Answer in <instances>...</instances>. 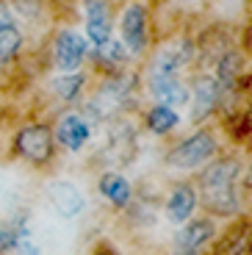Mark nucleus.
I'll return each mask as SVG.
<instances>
[{"label": "nucleus", "mask_w": 252, "mask_h": 255, "mask_svg": "<svg viewBox=\"0 0 252 255\" xmlns=\"http://www.w3.org/2000/svg\"><path fill=\"white\" fill-rule=\"evenodd\" d=\"M241 164L236 158H225L214 164L202 175V200L216 214H233L239 211V197H236V180H239Z\"/></svg>", "instance_id": "obj_1"}, {"label": "nucleus", "mask_w": 252, "mask_h": 255, "mask_svg": "<svg viewBox=\"0 0 252 255\" xmlns=\"http://www.w3.org/2000/svg\"><path fill=\"white\" fill-rule=\"evenodd\" d=\"M214 150H216L214 136L205 133V130H200V133L189 136L183 144L175 147V153L169 155V164L180 166V169H194V166H200L205 158H211Z\"/></svg>", "instance_id": "obj_2"}, {"label": "nucleus", "mask_w": 252, "mask_h": 255, "mask_svg": "<svg viewBox=\"0 0 252 255\" xmlns=\"http://www.w3.org/2000/svg\"><path fill=\"white\" fill-rule=\"evenodd\" d=\"M214 239V222L211 219H197L189 222L177 233L175 244H172V255H200L202 247Z\"/></svg>", "instance_id": "obj_3"}, {"label": "nucleus", "mask_w": 252, "mask_h": 255, "mask_svg": "<svg viewBox=\"0 0 252 255\" xmlns=\"http://www.w3.org/2000/svg\"><path fill=\"white\" fill-rule=\"evenodd\" d=\"M47 200H50V205L56 208L58 217L64 219H75L83 211V205H86L78 186H72L70 180H56V183L47 186Z\"/></svg>", "instance_id": "obj_4"}, {"label": "nucleus", "mask_w": 252, "mask_h": 255, "mask_svg": "<svg viewBox=\"0 0 252 255\" xmlns=\"http://www.w3.org/2000/svg\"><path fill=\"white\" fill-rule=\"evenodd\" d=\"M17 150L31 161H47L53 153V139L50 130L42 125H28L17 136Z\"/></svg>", "instance_id": "obj_5"}, {"label": "nucleus", "mask_w": 252, "mask_h": 255, "mask_svg": "<svg viewBox=\"0 0 252 255\" xmlns=\"http://www.w3.org/2000/svg\"><path fill=\"white\" fill-rule=\"evenodd\" d=\"M150 92L155 100H161V106H186L189 100V89L180 81V75H150Z\"/></svg>", "instance_id": "obj_6"}, {"label": "nucleus", "mask_w": 252, "mask_h": 255, "mask_svg": "<svg viewBox=\"0 0 252 255\" xmlns=\"http://www.w3.org/2000/svg\"><path fill=\"white\" fill-rule=\"evenodd\" d=\"M122 39L130 53H141L147 45V17L141 6H127L122 17Z\"/></svg>", "instance_id": "obj_7"}, {"label": "nucleus", "mask_w": 252, "mask_h": 255, "mask_svg": "<svg viewBox=\"0 0 252 255\" xmlns=\"http://www.w3.org/2000/svg\"><path fill=\"white\" fill-rule=\"evenodd\" d=\"M86 33L95 45H103L111 39V14L103 0H89L86 3Z\"/></svg>", "instance_id": "obj_8"}, {"label": "nucleus", "mask_w": 252, "mask_h": 255, "mask_svg": "<svg viewBox=\"0 0 252 255\" xmlns=\"http://www.w3.org/2000/svg\"><path fill=\"white\" fill-rule=\"evenodd\" d=\"M56 136H58V141H61L67 150H81V147L89 141L92 130H89V122L83 120V117L70 114V117H64V120L58 122Z\"/></svg>", "instance_id": "obj_9"}, {"label": "nucleus", "mask_w": 252, "mask_h": 255, "mask_svg": "<svg viewBox=\"0 0 252 255\" xmlns=\"http://www.w3.org/2000/svg\"><path fill=\"white\" fill-rule=\"evenodd\" d=\"M86 56V42L78 33H61L56 42V64L61 70H78Z\"/></svg>", "instance_id": "obj_10"}, {"label": "nucleus", "mask_w": 252, "mask_h": 255, "mask_svg": "<svg viewBox=\"0 0 252 255\" xmlns=\"http://www.w3.org/2000/svg\"><path fill=\"white\" fill-rule=\"evenodd\" d=\"M216 100H219V83L214 78H200L194 86V109H191V117L194 120H202L214 111Z\"/></svg>", "instance_id": "obj_11"}, {"label": "nucleus", "mask_w": 252, "mask_h": 255, "mask_svg": "<svg viewBox=\"0 0 252 255\" xmlns=\"http://www.w3.org/2000/svg\"><path fill=\"white\" fill-rule=\"evenodd\" d=\"M194 189L191 186H177V189H172L169 194V203H166V217H169V222H186V219L191 217V211H194Z\"/></svg>", "instance_id": "obj_12"}, {"label": "nucleus", "mask_w": 252, "mask_h": 255, "mask_svg": "<svg viewBox=\"0 0 252 255\" xmlns=\"http://www.w3.org/2000/svg\"><path fill=\"white\" fill-rule=\"evenodd\" d=\"M186 61H189V45L177 42V45H169L155 58L152 72H155V75H177V70H180Z\"/></svg>", "instance_id": "obj_13"}, {"label": "nucleus", "mask_w": 252, "mask_h": 255, "mask_svg": "<svg viewBox=\"0 0 252 255\" xmlns=\"http://www.w3.org/2000/svg\"><path fill=\"white\" fill-rule=\"evenodd\" d=\"M100 194L114 205H125L127 200H130V183H127L122 175L108 172V175L100 178Z\"/></svg>", "instance_id": "obj_14"}, {"label": "nucleus", "mask_w": 252, "mask_h": 255, "mask_svg": "<svg viewBox=\"0 0 252 255\" xmlns=\"http://www.w3.org/2000/svg\"><path fill=\"white\" fill-rule=\"evenodd\" d=\"M22 45V36L11 22H0V61H8Z\"/></svg>", "instance_id": "obj_15"}, {"label": "nucleus", "mask_w": 252, "mask_h": 255, "mask_svg": "<svg viewBox=\"0 0 252 255\" xmlns=\"http://www.w3.org/2000/svg\"><path fill=\"white\" fill-rule=\"evenodd\" d=\"M14 250H17L19 255H42V244H39L36 236H33L31 222H22L17 228V242H14Z\"/></svg>", "instance_id": "obj_16"}, {"label": "nucleus", "mask_w": 252, "mask_h": 255, "mask_svg": "<svg viewBox=\"0 0 252 255\" xmlns=\"http://www.w3.org/2000/svg\"><path fill=\"white\" fill-rule=\"evenodd\" d=\"M147 122H150V128L155 133H166V130H172L177 125V111L166 109V106H155L150 111V117H147Z\"/></svg>", "instance_id": "obj_17"}, {"label": "nucleus", "mask_w": 252, "mask_h": 255, "mask_svg": "<svg viewBox=\"0 0 252 255\" xmlns=\"http://www.w3.org/2000/svg\"><path fill=\"white\" fill-rule=\"evenodd\" d=\"M97 58H100L103 64H120L122 61V45L114 42V39H108V42L97 45Z\"/></svg>", "instance_id": "obj_18"}, {"label": "nucleus", "mask_w": 252, "mask_h": 255, "mask_svg": "<svg viewBox=\"0 0 252 255\" xmlns=\"http://www.w3.org/2000/svg\"><path fill=\"white\" fill-rule=\"evenodd\" d=\"M81 83H83V78H81V75L58 78V81H56V92L64 97V100H70V97H75L78 92H81Z\"/></svg>", "instance_id": "obj_19"}, {"label": "nucleus", "mask_w": 252, "mask_h": 255, "mask_svg": "<svg viewBox=\"0 0 252 255\" xmlns=\"http://www.w3.org/2000/svg\"><path fill=\"white\" fill-rule=\"evenodd\" d=\"M250 253V233H236L230 242L225 244V250H222V255H247Z\"/></svg>", "instance_id": "obj_20"}, {"label": "nucleus", "mask_w": 252, "mask_h": 255, "mask_svg": "<svg viewBox=\"0 0 252 255\" xmlns=\"http://www.w3.org/2000/svg\"><path fill=\"white\" fill-rule=\"evenodd\" d=\"M14 242H17V228H0V253L14 250Z\"/></svg>", "instance_id": "obj_21"}, {"label": "nucleus", "mask_w": 252, "mask_h": 255, "mask_svg": "<svg viewBox=\"0 0 252 255\" xmlns=\"http://www.w3.org/2000/svg\"><path fill=\"white\" fill-rule=\"evenodd\" d=\"M97 255H114V250H108V247H100V250H97Z\"/></svg>", "instance_id": "obj_22"}]
</instances>
